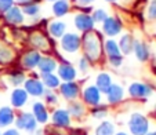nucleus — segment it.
<instances>
[{
  "label": "nucleus",
  "instance_id": "nucleus-28",
  "mask_svg": "<svg viewBox=\"0 0 156 135\" xmlns=\"http://www.w3.org/2000/svg\"><path fill=\"white\" fill-rule=\"evenodd\" d=\"M93 83H94V85L100 90L101 92H102V94H105L115 81H113V77H112V74L109 73V72L101 71V72H98V73L95 74L94 81Z\"/></svg>",
  "mask_w": 156,
  "mask_h": 135
},
{
  "label": "nucleus",
  "instance_id": "nucleus-14",
  "mask_svg": "<svg viewBox=\"0 0 156 135\" xmlns=\"http://www.w3.org/2000/svg\"><path fill=\"white\" fill-rule=\"evenodd\" d=\"M80 91H82V81L80 80H76V81H62L61 85L58 87V90H57L59 98L64 99L66 103L80 99Z\"/></svg>",
  "mask_w": 156,
  "mask_h": 135
},
{
  "label": "nucleus",
  "instance_id": "nucleus-46",
  "mask_svg": "<svg viewBox=\"0 0 156 135\" xmlns=\"http://www.w3.org/2000/svg\"><path fill=\"white\" fill-rule=\"evenodd\" d=\"M29 135H44V134H43V128H40V127H39V128L36 130L35 134H29Z\"/></svg>",
  "mask_w": 156,
  "mask_h": 135
},
{
  "label": "nucleus",
  "instance_id": "nucleus-38",
  "mask_svg": "<svg viewBox=\"0 0 156 135\" xmlns=\"http://www.w3.org/2000/svg\"><path fill=\"white\" fill-rule=\"evenodd\" d=\"M145 17L149 22H156V0H151L147 4V11H145Z\"/></svg>",
  "mask_w": 156,
  "mask_h": 135
},
{
  "label": "nucleus",
  "instance_id": "nucleus-21",
  "mask_svg": "<svg viewBox=\"0 0 156 135\" xmlns=\"http://www.w3.org/2000/svg\"><path fill=\"white\" fill-rule=\"evenodd\" d=\"M44 30L54 41H58L65 33L68 32V25H66L65 21L54 18V19L47 21V24L44 26Z\"/></svg>",
  "mask_w": 156,
  "mask_h": 135
},
{
  "label": "nucleus",
  "instance_id": "nucleus-32",
  "mask_svg": "<svg viewBox=\"0 0 156 135\" xmlns=\"http://www.w3.org/2000/svg\"><path fill=\"white\" fill-rule=\"evenodd\" d=\"M40 76V80L43 83V85L46 87V90H53V91H57L58 87L61 85V80L57 76V73H41L39 74Z\"/></svg>",
  "mask_w": 156,
  "mask_h": 135
},
{
  "label": "nucleus",
  "instance_id": "nucleus-1",
  "mask_svg": "<svg viewBox=\"0 0 156 135\" xmlns=\"http://www.w3.org/2000/svg\"><path fill=\"white\" fill-rule=\"evenodd\" d=\"M104 36L98 29L90 30L82 35V46H80V54L90 62L91 66L104 64Z\"/></svg>",
  "mask_w": 156,
  "mask_h": 135
},
{
  "label": "nucleus",
  "instance_id": "nucleus-31",
  "mask_svg": "<svg viewBox=\"0 0 156 135\" xmlns=\"http://www.w3.org/2000/svg\"><path fill=\"white\" fill-rule=\"evenodd\" d=\"M109 113H111V108L106 103H101V105H97L94 108L88 109V116H91L93 120H97V121L106 120Z\"/></svg>",
  "mask_w": 156,
  "mask_h": 135
},
{
  "label": "nucleus",
  "instance_id": "nucleus-47",
  "mask_svg": "<svg viewBox=\"0 0 156 135\" xmlns=\"http://www.w3.org/2000/svg\"><path fill=\"white\" fill-rule=\"evenodd\" d=\"M145 135H156V127H155V128H153V127H152V130H151L149 132H147V134H145Z\"/></svg>",
  "mask_w": 156,
  "mask_h": 135
},
{
  "label": "nucleus",
  "instance_id": "nucleus-35",
  "mask_svg": "<svg viewBox=\"0 0 156 135\" xmlns=\"http://www.w3.org/2000/svg\"><path fill=\"white\" fill-rule=\"evenodd\" d=\"M41 101H43L48 108H57V106L59 105L61 98H59V95H58V92L57 91H53V90H46L44 94H43Z\"/></svg>",
  "mask_w": 156,
  "mask_h": 135
},
{
  "label": "nucleus",
  "instance_id": "nucleus-50",
  "mask_svg": "<svg viewBox=\"0 0 156 135\" xmlns=\"http://www.w3.org/2000/svg\"><path fill=\"white\" fill-rule=\"evenodd\" d=\"M41 2H48V3H54L55 0H41Z\"/></svg>",
  "mask_w": 156,
  "mask_h": 135
},
{
  "label": "nucleus",
  "instance_id": "nucleus-19",
  "mask_svg": "<svg viewBox=\"0 0 156 135\" xmlns=\"http://www.w3.org/2000/svg\"><path fill=\"white\" fill-rule=\"evenodd\" d=\"M30 97L28 95V92L24 90V87H17V88H11L10 91V97H9V102L10 106L15 110H25L27 105L29 103Z\"/></svg>",
  "mask_w": 156,
  "mask_h": 135
},
{
  "label": "nucleus",
  "instance_id": "nucleus-40",
  "mask_svg": "<svg viewBox=\"0 0 156 135\" xmlns=\"http://www.w3.org/2000/svg\"><path fill=\"white\" fill-rule=\"evenodd\" d=\"M15 4L14 0H0V15H3Z\"/></svg>",
  "mask_w": 156,
  "mask_h": 135
},
{
  "label": "nucleus",
  "instance_id": "nucleus-9",
  "mask_svg": "<svg viewBox=\"0 0 156 135\" xmlns=\"http://www.w3.org/2000/svg\"><path fill=\"white\" fill-rule=\"evenodd\" d=\"M14 127L18 131L22 132V135H29L35 134L36 130L40 126L37 124V121L30 113V110H18L17 117H15L14 121Z\"/></svg>",
  "mask_w": 156,
  "mask_h": 135
},
{
  "label": "nucleus",
  "instance_id": "nucleus-37",
  "mask_svg": "<svg viewBox=\"0 0 156 135\" xmlns=\"http://www.w3.org/2000/svg\"><path fill=\"white\" fill-rule=\"evenodd\" d=\"M91 17H93V21L95 22V25H101L106 18L109 17V12L106 11L105 9H94L91 11Z\"/></svg>",
  "mask_w": 156,
  "mask_h": 135
},
{
  "label": "nucleus",
  "instance_id": "nucleus-29",
  "mask_svg": "<svg viewBox=\"0 0 156 135\" xmlns=\"http://www.w3.org/2000/svg\"><path fill=\"white\" fill-rule=\"evenodd\" d=\"M118 131L116 123L113 120H102L98 121V124L93 130V135H115V132Z\"/></svg>",
  "mask_w": 156,
  "mask_h": 135
},
{
  "label": "nucleus",
  "instance_id": "nucleus-41",
  "mask_svg": "<svg viewBox=\"0 0 156 135\" xmlns=\"http://www.w3.org/2000/svg\"><path fill=\"white\" fill-rule=\"evenodd\" d=\"M94 2L95 0H71V3H75V7H88Z\"/></svg>",
  "mask_w": 156,
  "mask_h": 135
},
{
  "label": "nucleus",
  "instance_id": "nucleus-17",
  "mask_svg": "<svg viewBox=\"0 0 156 135\" xmlns=\"http://www.w3.org/2000/svg\"><path fill=\"white\" fill-rule=\"evenodd\" d=\"M55 73H57V76L59 77L61 81H76L80 77L75 64L71 62L69 59H61V61H59Z\"/></svg>",
  "mask_w": 156,
  "mask_h": 135
},
{
  "label": "nucleus",
  "instance_id": "nucleus-16",
  "mask_svg": "<svg viewBox=\"0 0 156 135\" xmlns=\"http://www.w3.org/2000/svg\"><path fill=\"white\" fill-rule=\"evenodd\" d=\"M30 113L33 115V117L36 119V121H37V124L40 127L47 126L50 123L51 109L41 99H35L30 103Z\"/></svg>",
  "mask_w": 156,
  "mask_h": 135
},
{
  "label": "nucleus",
  "instance_id": "nucleus-7",
  "mask_svg": "<svg viewBox=\"0 0 156 135\" xmlns=\"http://www.w3.org/2000/svg\"><path fill=\"white\" fill-rule=\"evenodd\" d=\"M18 54H20V48H17L12 41L0 37V68L2 69L15 66Z\"/></svg>",
  "mask_w": 156,
  "mask_h": 135
},
{
  "label": "nucleus",
  "instance_id": "nucleus-10",
  "mask_svg": "<svg viewBox=\"0 0 156 135\" xmlns=\"http://www.w3.org/2000/svg\"><path fill=\"white\" fill-rule=\"evenodd\" d=\"M80 101L90 109L104 103V94L95 87L94 83H86V84H82Z\"/></svg>",
  "mask_w": 156,
  "mask_h": 135
},
{
  "label": "nucleus",
  "instance_id": "nucleus-44",
  "mask_svg": "<svg viewBox=\"0 0 156 135\" xmlns=\"http://www.w3.org/2000/svg\"><path fill=\"white\" fill-rule=\"evenodd\" d=\"M115 135H130V134L126 131V130H118V131L115 132Z\"/></svg>",
  "mask_w": 156,
  "mask_h": 135
},
{
  "label": "nucleus",
  "instance_id": "nucleus-13",
  "mask_svg": "<svg viewBox=\"0 0 156 135\" xmlns=\"http://www.w3.org/2000/svg\"><path fill=\"white\" fill-rule=\"evenodd\" d=\"M24 90L28 92L30 98L33 99H41L43 98V94L46 91V87L43 85L40 80V76H39L37 72H32V73H28L27 80L24 81Z\"/></svg>",
  "mask_w": 156,
  "mask_h": 135
},
{
  "label": "nucleus",
  "instance_id": "nucleus-25",
  "mask_svg": "<svg viewBox=\"0 0 156 135\" xmlns=\"http://www.w3.org/2000/svg\"><path fill=\"white\" fill-rule=\"evenodd\" d=\"M15 117H17V110L12 109L10 105L0 106V128H9L14 126Z\"/></svg>",
  "mask_w": 156,
  "mask_h": 135
},
{
  "label": "nucleus",
  "instance_id": "nucleus-24",
  "mask_svg": "<svg viewBox=\"0 0 156 135\" xmlns=\"http://www.w3.org/2000/svg\"><path fill=\"white\" fill-rule=\"evenodd\" d=\"M65 108H66L73 121H83L88 116V108L80 99L68 102Z\"/></svg>",
  "mask_w": 156,
  "mask_h": 135
},
{
  "label": "nucleus",
  "instance_id": "nucleus-26",
  "mask_svg": "<svg viewBox=\"0 0 156 135\" xmlns=\"http://www.w3.org/2000/svg\"><path fill=\"white\" fill-rule=\"evenodd\" d=\"M72 9L73 4L71 3V0H55L54 3H51V14L57 19L66 17L72 11Z\"/></svg>",
  "mask_w": 156,
  "mask_h": 135
},
{
  "label": "nucleus",
  "instance_id": "nucleus-11",
  "mask_svg": "<svg viewBox=\"0 0 156 135\" xmlns=\"http://www.w3.org/2000/svg\"><path fill=\"white\" fill-rule=\"evenodd\" d=\"M124 24L120 17L118 15H109L102 24H101L100 32L105 39H116L123 33Z\"/></svg>",
  "mask_w": 156,
  "mask_h": 135
},
{
  "label": "nucleus",
  "instance_id": "nucleus-23",
  "mask_svg": "<svg viewBox=\"0 0 156 135\" xmlns=\"http://www.w3.org/2000/svg\"><path fill=\"white\" fill-rule=\"evenodd\" d=\"M59 59L57 54H43L40 58V62L37 65V73H55L58 68Z\"/></svg>",
  "mask_w": 156,
  "mask_h": 135
},
{
  "label": "nucleus",
  "instance_id": "nucleus-15",
  "mask_svg": "<svg viewBox=\"0 0 156 135\" xmlns=\"http://www.w3.org/2000/svg\"><path fill=\"white\" fill-rule=\"evenodd\" d=\"M72 22H73V26H75V32L80 33V35L97 29L95 28L97 25L93 21L91 14H87V12H82V11L75 12L73 18H72Z\"/></svg>",
  "mask_w": 156,
  "mask_h": 135
},
{
  "label": "nucleus",
  "instance_id": "nucleus-34",
  "mask_svg": "<svg viewBox=\"0 0 156 135\" xmlns=\"http://www.w3.org/2000/svg\"><path fill=\"white\" fill-rule=\"evenodd\" d=\"M22 9V12L27 18H30V19H35V18H39L40 15V11H41V7L39 3L36 2H30V3L25 4V6L21 7Z\"/></svg>",
  "mask_w": 156,
  "mask_h": 135
},
{
  "label": "nucleus",
  "instance_id": "nucleus-18",
  "mask_svg": "<svg viewBox=\"0 0 156 135\" xmlns=\"http://www.w3.org/2000/svg\"><path fill=\"white\" fill-rule=\"evenodd\" d=\"M3 22L11 28H21L27 24V17L22 12V9L17 4L11 7L9 11H6L3 15Z\"/></svg>",
  "mask_w": 156,
  "mask_h": 135
},
{
  "label": "nucleus",
  "instance_id": "nucleus-45",
  "mask_svg": "<svg viewBox=\"0 0 156 135\" xmlns=\"http://www.w3.org/2000/svg\"><path fill=\"white\" fill-rule=\"evenodd\" d=\"M151 72H152V74L156 76V62H153V64L151 65Z\"/></svg>",
  "mask_w": 156,
  "mask_h": 135
},
{
  "label": "nucleus",
  "instance_id": "nucleus-8",
  "mask_svg": "<svg viewBox=\"0 0 156 135\" xmlns=\"http://www.w3.org/2000/svg\"><path fill=\"white\" fill-rule=\"evenodd\" d=\"M27 77L28 73L24 72L22 69H20L18 66L7 68V69H3L0 72V80L3 81L4 87H10V88L22 87Z\"/></svg>",
  "mask_w": 156,
  "mask_h": 135
},
{
  "label": "nucleus",
  "instance_id": "nucleus-49",
  "mask_svg": "<svg viewBox=\"0 0 156 135\" xmlns=\"http://www.w3.org/2000/svg\"><path fill=\"white\" fill-rule=\"evenodd\" d=\"M152 116H153V119L156 120V105H155V108H153V112H152Z\"/></svg>",
  "mask_w": 156,
  "mask_h": 135
},
{
  "label": "nucleus",
  "instance_id": "nucleus-12",
  "mask_svg": "<svg viewBox=\"0 0 156 135\" xmlns=\"http://www.w3.org/2000/svg\"><path fill=\"white\" fill-rule=\"evenodd\" d=\"M127 99V92L124 85L120 83H113L111 85L108 91L104 94V101L109 108H118V106L123 105Z\"/></svg>",
  "mask_w": 156,
  "mask_h": 135
},
{
  "label": "nucleus",
  "instance_id": "nucleus-5",
  "mask_svg": "<svg viewBox=\"0 0 156 135\" xmlns=\"http://www.w3.org/2000/svg\"><path fill=\"white\" fill-rule=\"evenodd\" d=\"M127 130L130 135H145L152 130V120L149 116L140 110H134L127 119Z\"/></svg>",
  "mask_w": 156,
  "mask_h": 135
},
{
  "label": "nucleus",
  "instance_id": "nucleus-30",
  "mask_svg": "<svg viewBox=\"0 0 156 135\" xmlns=\"http://www.w3.org/2000/svg\"><path fill=\"white\" fill-rule=\"evenodd\" d=\"M102 50H104V58L108 59V58H115V57H120V48H119V44L116 39H104V46H102ZM104 59V61H105Z\"/></svg>",
  "mask_w": 156,
  "mask_h": 135
},
{
  "label": "nucleus",
  "instance_id": "nucleus-33",
  "mask_svg": "<svg viewBox=\"0 0 156 135\" xmlns=\"http://www.w3.org/2000/svg\"><path fill=\"white\" fill-rule=\"evenodd\" d=\"M43 134L44 135H73V127L66 128V127H58L48 123L47 126L43 127Z\"/></svg>",
  "mask_w": 156,
  "mask_h": 135
},
{
  "label": "nucleus",
  "instance_id": "nucleus-36",
  "mask_svg": "<svg viewBox=\"0 0 156 135\" xmlns=\"http://www.w3.org/2000/svg\"><path fill=\"white\" fill-rule=\"evenodd\" d=\"M75 66H76V69H77V72H79V74H83V76H87V73L90 72V69L93 68L91 65H90V62H88L83 55L77 57L76 65H75Z\"/></svg>",
  "mask_w": 156,
  "mask_h": 135
},
{
  "label": "nucleus",
  "instance_id": "nucleus-27",
  "mask_svg": "<svg viewBox=\"0 0 156 135\" xmlns=\"http://www.w3.org/2000/svg\"><path fill=\"white\" fill-rule=\"evenodd\" d=\"M118 40V44H119V48H120V53L123 57H127V55H131L133 54V47H134V35L130 32H123Z\"/></svg>",
  "mask_w": 156,
  "mask_h": 135
},
{
  "label": "nucleus",
  "instance_id": "nucleus-39",
  "mask_svg": "<svg viewBox=\"0 0 156 135\" xmlns=\"http://www.w3.org/2000/svg\"><path fill=\"white\" fill-rule=\"evenodd\" d=\"M104 64H106L109 68H112V69H120L124 64V57L120 55V57H115V58H108L104 61Z\"/></svg>",
  "mask_w": 156,
  "mask_h": 135
},
{
  "label": "nucleus",
  "instance_id": "nucleus-2",
  "mask_svg": "<svg viewBox=\"0 0 156 135\" xmlns=\"http://www.w3.org/2000/svg\"><path fill=\"white\" fill-rule=\"evenodd\" d=\"M24 44L25 47L33 48L41 54H55L57 51V41H54L43 28L39 26H32L27 30Z\"/></svg>",
  "mask_w": 156,
  "mask_h": 135
},
{
  "label": "nucleus",
  "instance_id": "nucleus-4",
  "mask_svg": "<svg viewBox=\"0 0 156 135\" xmlns=\"http://www.w3.org/2000/svg\"><path fill=\"white\" fill-rule=\"evenodd\" d=\"M127 97L134 102H147L148 99L156 94V88L153 84L148 81H141V80H136L131 81L126 88Z\"/></svg>",
  "mask_w": 156,
  "mask_h": 135
},
{
  "label": "nucleus",
  "instance_id": "nucleus-22",
  "mask_svg": "<svg viewBox=\"0 0 156 135\" xmlns=\"http://www.w3.org/2000/svg\"><path fill=\"white\" fill-rule=\"evenodd\" d=\"M133 54H134L137 61L141 62V64H147V62H149L152 59V50H151L149 44L145 40H141V39L134 40Z\"/></svg>",
  "mask_w": 156,
  "mask_h": 135
},
{
  "label": "nucleus",
  "instance_id": "nucleus-51",
  "mask_svg": "<svg viewBox=\"0 0 156 135\" xmlns=\"http://www.w3.org/2000/svg\"><path fill=\"white\" fill-rule=\"evenodd\" d=\"M0 135H2V128H0Z\"/></svg>",
  "mask_w": 156,
  "mask_h": 135
},
{
  "label": "nucleus",
  "instance_id": "nucleus-48",
  "mask_svg": "<svg viewBox=\"0 0 156 135\" xmlns=\"http://www.w3.org/2000/svg\"><path fill=\"white\" fill-rule=\"evenodd\" d=\"M104 2H106V3H111V4H115V3H119L120 0H104Z\"/></svg>",
  "mask_w": 156,
  "mask_h": 135
},
{
  "label": "nucleus",
  "instance_id": "nucleus-20",
  "mask_svg": "<svg viewBox=\"0 0 156 135\" xmlns=\"http://www.w3.org/2000/svg\"><path fill=\"white\" fill-rule=\"evenodd\" d=\"M50 123L58 127H66V128L73 127V120L65 106H57V108L51 109Z\"/></svg>",
  "mask_w": 156,
  "mask_h": 135
},
{
  "label": "nucleus",
  "instance_id": "nucleus-6",
  "mask_svg": "<svg viewBox=\"0 0 156 135\" xmlns=\"http://www.w3.org/2000/svg\"><path fill=\"white\" fill-rule=\"evenodd\" d=\"M41 55H43V54L36 51V50H33V48L25 47V48H22V50H20L15 66H18L20 69L27 72V73L36 72L37 71V65H39V62H40Z\"/></svg>",
  "mask_w": 156,
  "mask_h": 135
},
{
  "label": "nucleus",
  "instance_id": "nucleus-43",
  "mask_svg": "<svg viewBox=\"0 0 156 135\" xmlns=\"http://www.w3.org/2000/svg\"><path fill=\"white\" fill-rule=\"evenodd\" d=\"M14 2H15V4H17V6L22 7V6H25V4L30 3V2H33V0H14Z\"/></svg>",
  "mask_w": 156,
  "mask_h": 135
},
{
  "label": "nucleus",
  "instance_id": "nucleus-3",
  "mask_svg": "<svg viewBox=\"0 0 156 135\" xmlns=\"http://www.w3.org/2000/svg\"><path fill=\"white\" fill-rule=\"evenodd\" d=\"M82 46V35L75 30H68L58 41H57V50L59 54H57L58 59H65L64 57H75L80 53Z\"/></svg>",
  "mask_w": 156,
  "mask_h": 135
},
{
  "label": "nucleus",
  "instance_id": "nucleus-42",
  "mask_svg": "<svg viewBox=\"0 0 156 135\" xmlns=\"http://www.w3.org/2000/svg\"><path fill=\"white\" fill-rule=\"evenodd\" d=\"M2 135H22V132L18 131V130L12 126V127H9V128L2 130Z\"/></svg>",
  "mask_w": 156,
  "mask_h": 135
}]
</instances>
